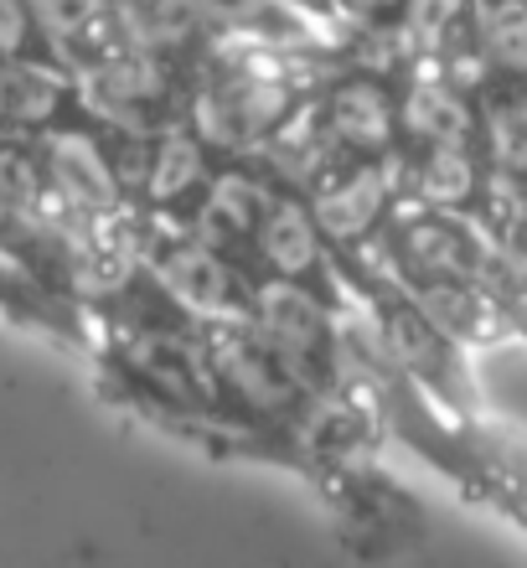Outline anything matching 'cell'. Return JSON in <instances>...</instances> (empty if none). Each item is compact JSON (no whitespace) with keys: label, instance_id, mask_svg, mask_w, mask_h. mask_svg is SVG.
<instances>
[{"label":"cell","instance_id":"cell-21","mask_svg":"<svg viewBox=\"0 0 527 568\" xmlns=\"http://www.w3.org/2000/svg\"><path fill=\"white\" fill-rule=\"evenodd\" d=\"M455 16H460V0H404V42L445 47Z\"/></svg>","mask_w":527,"mask_h":568},{"label":"cell","instance_id":"cell-9","mask_svg":"<svg viewBox=\"0 0 527 568\" xmlns=\"http://www.w3.org/2000/svg\"><path fill=\"white\" fill-rule=\"evenodd\" d=\"M326 124H332V135L352 150H388L398 114H393L388 93L377 89L373 78H352V83H342V89L332 93Z\"/></svg>","mask_w":527,"mask_h":568},{"label":"cell","instance_id":"cell-26","mask_svg":"<svg viewBox=\"0 0 527 568\" xmlns=\"http://www.w3.org/2000/svg\"><path fill=\"white\" fill-rule=\"evenodd\" d=\"M27 42V0H0V52Z\"/></svg>","mask_w":527,"mask_h":568},{"label":"cell","instance_id":"cell-15","mask_svg":"<svg viewBox=\"0 0 527 568\" xmlns=\"http://www.w3.org/2000/svg\"><path fill=\"white\" fill-rule=\"evenodd\" d=\"M120 27L135 47H181L202 21V0H120Z\"/></svg>","mask_w":527,"mask_h":568},{"label":"cell","instance_id":"cell-16","mask_svg":"<svg viewBox=\"0 0 527 568\" xmlns=\"http://www.w3.org/2000/svg\"><path fill=\"white\" fill-rule=\"evenodd\" d=\"M62 104V83L47 68H27V62H0V120L37 124Z\"/></svg>","mask_w":527,"mask_h":568},{"label":"cell","instance_id":"cell-3","mask_svg":"<svg viewBox=\"0 0 527 568\" xmlns=\"http://www.w3.org/2000/svg\"><path fill=\"white\" fill-rule=\"evenodd\" d=\"M254 321H259V331H264V342L280 346V352L295 362V373H305V362L326 357V346H332V321L321 311V300L311 295L301 280H290V274L259 284Z\"/></svg>","mask_w":527,"mask_h":568},{"label":"cell","instance_id":"cell-22","mask_svg":"<svg viewBox=\"0 0 527 568\" xmlns=\"http://www.w3.org/2000/svg\"><path fill=\"white\" fill-rule=\"evenodd\" d=\"M27 11L37 16L52 37H83V31L109 11V0H27Z\"/></svg>","mask_w":527,"mask_h":568},{"label":"cell","instance_id":"cell-20","mask_svg":"<svg viewBox=\"0 0 527 568\" xmlns=\"http://www.w3.org/2000/svg\"><path fill=\"white\" fill-rule=\"evenodd\" d=\"M491 155H497L507 171L527 176V93L491 114Z\"/></svg>","mask_w":527,"mask_h":568},{"label":"cell","instance_id":"cell-6","mask_svg":"<svg viewBox=\"0 0 527 568\" xmlns=\"http://www.w3.org/2000/svg\"><path fill=\"white\" fill-rule=\"evenodd\" d=\"M383 207H388V176H383L377 165H367V171H352L347 181L326 186V192L311 202V217H316V227L326 239L352 243L383 217Z\"/></svg>","mask_w":527,"mask_h":568},{"label":"cell","instance_id":"cell-24","mask_svg":"<svg viewBox=\"0 0 527 568\" xmlns=\"http://www.w3.org/2000/svg\"><path fill=\"white\" fill-rule=\"evenodd\" d=\"M0 196H6L11 207H37V202H42V176H37L31 155L0 150Z\"/></svg>","mask_w":527,"mask_h":568},{"label":"cell","instance_id":"cell-4","mask_svg":"<svg viewBox=\"0 0 527 568\" xmlns=\"http://www.w3.org/2000/svg\"><path fill=\"white\" fill-rule=\"evenodd\" d=\"M414 305H419L450 342H491L501 331L497 305L482 295L476 280H419Z\"/></svg>","mask_w":527,"mask_h":568},{"label":"cell","instance_id":"cell-19","mask_svg":"<svg viewBox=\"0 0 527 568\" xmlns=\"http://www.w3.org/2000/svg\"><path fill=\"white\" fill-rule=\"evenodd\" d=\"M482 52L486 62L527 78V0H497L482 16Z\"/></svg>","mask_w":527,"mask_h":568},{"label":"cell","instance_id":"cell-25","mask_svg":"<svg viewBox=\"0 0 527 568\" xmlns=\"http://www.w3.org/2000/svg\"><path fill=\"white\" fill-rule=\"evenodd\" d=\"M78 280L89 284V290H120L130 280V254L114 248V243H93L89 254L78 258Z\"/></svg>","mask_w":527,"mask_h":568},{"label":"cell","instance_id":"cell-27","mask_svg":"<svg viewBox=\"0 0 527 568\" xmlns=\"http://www.w3.org/2000/svg\"><path fill=\"white\" fill-rule=\"evenodd\" d=\"M352 11H362V16H383V11H398L404 0H347Z\"/></svg>","mask_w":527,"mask_h":568},{"label":"cell","instance_id":"cell-1","mask_svg":"<svg viewBox=\"0 0 527 568\" xmlns=\"http://www.w3.org/2000/svg\"><path fill=\"white\" fill-rule=\"evenodd\" d=\"M285 109H290V93L280 78L249 73L223 83L217 93H207L202 109H196V124H202V135L212 145H254V140L274 135L285 124Z\"/></svg>","mask_w":527,"mask_h":568},{"label":"cell","instance_id":"cell-12","mask_svg":"<svg viewBox=\"0 0 527 568\" xmlns=\"http://www.w3.org/2000/svg\"><path fill=\"white\" fill-rule=\"evenodd\" d=\"M404 130L424 145H460L470 135V109L450 83L419 78L404 99Z\"/></svg>","mask_w":527,"mask_h":568},{"label":"cell","instance_id":"cell-28","mask_svg":"<svg viewBox=\"0 0 527 568\" xmlns=\"http://www.w3.org/2000/svg\"><path fill=\"white\" fill-rule=\"evenodd\" d=\"M6 217H11V202H6V196H0V223H6Z\"/></svg>","mask_w":527,"mask_h":568},{"label":"cell","instance_id":"cell-7","mask_svg":"<svg viewBox=\"0 0 527 568\" xmlns=\"http://www.w3.org/2000/svg\"><path fill=\"white\" fill-rule=\"evenodd\" d=\"M223 377L239 388V398L259 408H285L295 398V383H301L295 362L270 342H233L223 352Z\"/></svg>","mask_w":527,"mask_h":568},{"label":"cell","instance_id":"cell-5","mask_svg":"<svg viewBox=\"0 0 527 568\" xmlns=\"http://www.w3.org/2000/svg\"><path fill=\"white\" fill-rule=\"evenodd\" d=\"M47 165H52V181H58V196H68L73 207L104 212L120 202L114 165L104 161V150L93 145L89 135H58L47 145Z\"/></svg>","mask_w":527,"mask_h":568},{"label":"cell","instance_id":"cell-10","mask_svg":"<svg viewBox=\"0 0 527 568\" xmlns=\"http://www.w3.org/2000/svg\"><path fill=\"white\" fill-rule=\"evenodd\" d=\"M161 280L202 315H223L227 305H233V274H227V264L217 258V248H207L202 239L171 248V254L161 258Z\"/></svg>","mask_w":527,"mask_h":568},{"label":"cell","instance_id":"cell-2","mask_svg":"<svg viewBox=\"0 0 527 568\" xmlns=\"http://www.w3.org/2000/svg\"><path fill=\"white\" fill-rule=\"evenodd\" d=\"M398 254H404L414 280H486L491 270V243L482 239V227L460 223L450 212L439 217H419L398 233Z\"/></svg>","mask_w":527,"mask_h":568},{"label":"cell","instance_id":"cell-11","mask_svg":"<svg viewBox=\"0 0 527 568\" xmlns=\"http://www.w3.org/2000/svg\"><path fill=\"white\" fill-rule=\"evenodd\" d=\"M161 93V68L145 58H109L83 73V104L104 120H124Z\"/></svg>","mask_w":527,"mask_h":568},{"label":"cell","instance_id":"cell-17","mask_svg":"<svg viewBox=\"0 0 527 568\" xmlns=\"http://www.w3.org/2000/svg\"><path fill=\"white\" fill-rule=\"evenodd\" d=\"M476 181H482V171H476V161L460 145H429V155L419 165V196L445 212L466 207L476 196Z\"/></svg>","mask_w":527,"mask_h":568},{"label":"cell","instance_id":"cell-13","mask_svg":"<svg viewBox=\"0 0 527 568\" xmlns=\"http://www.w3.org/2000/svg\"><path fill=\"white\" fill-rule=\"evenodd\" d=\"M383 331H388L393 357L424 373L429 383H445L450 377V336L419 311V305H398V311L383 315Z\"/></svg>","mask_w":527,"mask_h":568},{"label":"cell","instance_id":"cell-8","mask_svg":"<svg viewBox=\"0 0 527 568\" xmlns=\"http://www.w3.org/2000/svg\"><path fill=\"white\" fill-rule=\"evenodd\" d=\"M259 254L274 264V274H290V280H305V274L321 264V227L316 217L295 202H274V207L259 212Z\"/></svg>","mask_w":527,"mask_h":568},{"label":"cell","instance_id":"cell-18","mask_svg":"<svg viewBox=\"0 0 527 568\" xmlns=\"http://www.w3.org/2000/svg\"><path fill=\"white\" fill-rule=\"evenodd\" d=\"M196 176H202V140L176 130V135L155 145L151 171H145V192H151V202H176V196H186L196 186Z\"/></svg>","mask_w":527,"mask_h":568},{"label":"cell","instance_id":"cell-23","mask_svg":"<svg viewBox=\"0 0 527 568\" xmlns=\"http://www.w3.org/2000/svg\"><path fill=\"white\" fill-rule=\"evenodd\" d=\"M270 165L280 171V176H290V181H305L321 165V140L311 135L305 124H295V130H280V140L270 145Z\"/></svg>","mask_w":527,"mask_h":568},{"label":"cell","instance_id":"cell-14","mask_svg":"<svg viewBox=\"0 0 527 568\" xmlns=\"http://www.w3.org/2000/svg\"><path fill=\"white\" fill-rule=\"evenodd\" d=\"M259 212H264V202H259L254 181L223 176L207 192L202 212H196V239L207 243V248H227V243H239V239H249V233H254Z\"/></svg>","mask_w":527,"mask_h":568}]
</instances>
